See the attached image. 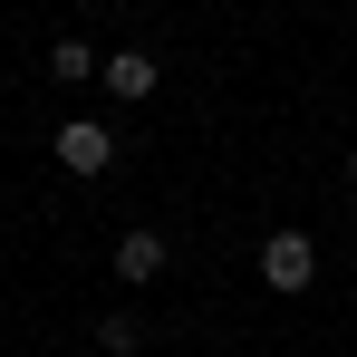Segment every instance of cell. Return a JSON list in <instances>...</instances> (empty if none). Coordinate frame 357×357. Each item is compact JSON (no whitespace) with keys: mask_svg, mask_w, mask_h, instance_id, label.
I'll list each match as a JSON object with an SVG mask.
<instances>
[{"mask_svg":"<svg viewBox=\"0 0 357 357\" xmlns=\"http://www.w3.org/2000/svg\"><path fill=\"white\" fill-rule=\"evenodd\" d=\"M261 280H271V290H309V280H319V241L309 232H271L261 241Z\"/></svg>","mask_w":357,"mask_h":357,"instance_id":"cell-1","label":"cell"},{"mask_svg":"<svg viewBox=\"0 0 357 357\" xmlns=\"http://www.w3.org/2000/svg\"><path fill=\"white\" fill-rule=\"evenodd\" d=\"M49 155H59L68 174H107V165H116V135H107V126H97V116H68V126H59V145H49Z\"/></svg>","mask_w":357,"mask_h":357,"instance_id":"cell-2","label":"cell"},{"mask_svg":"<svg viewBox=\"0 0 357 357\" xmlns=\"http://www.w3.org/2000/svg\"><path fill=\"white\" fill-rule=\"evenodd\" d=\"M97 87H107V97H126V107H145V97H155V59H145V49H116Z\"/></svg>","mask_w":357,"mask_h":357,"instance_id":"cell-3","label":"cell"},{"mask_svg":"<svg viewBox=\"0 0 357 357\" xmlns=\"http://www.w3.org/2000/svg\"><path fill=\"white\" fill-rule=\"evenodd\" d=\"M155 271H165V232H126V241H116V280H135V290H145Z\"/></svg>","mask_w":357,"mask_h":357,"instance_id":"cell-4","label":"cell"},{"mask_svg":"<svg viewBox=\"0 0 357 357\" xmlns=\"http://www.w3.org/2000/svg\"><path fill=\"white\" fill-rule=\"evenodd\" d=\"M49 77H68V87H77V77H107V59H97L87 39H59V49H49Z\"/></svg>","mask_w":357,"mask_h":357,"instance_id":"cell-5","label":"cell"},{"mask_svg":"<svg viewBox=\"0 0 357 357\" xmlns=\"http://www.w3.org/2000/svg\"><path fill=\"white\" fill-rule=\"evenodd\" d=\"M97 338H107V348L126 357V348H135V338H145V319H135V309H107V319H97Z\"/></svg>","mask_w":357,"mask_h":357,"instance_id":"cell-6","label":"cell"},{"mask_svg":"<svg viewBox=\"0 0 357 357\" xmlns=\"http://www.w3.org/2000/svg\"><path fill=\"white\" fill-rule=\"evenodd\" d=\"M348 193H357V155H348Z\"/></svg>","mask_w":357,"mask_h":357,"instance_id":"cell-7","label":"cell"}]
</instances>
